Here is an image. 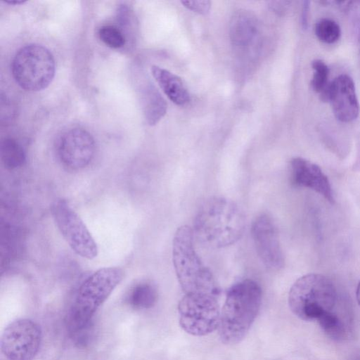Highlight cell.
Returning <instances> with one entry per match:
<instances>
[{
  "instance_id": "obj_16",
  "label": "cell",
  "mask_w": 360,
  "mask_h": 360,
  "mask_svg": "<svg viewBox=\"0 0 360 360\" xmlns=\"http://www.w3.org/2000/svg\"><path fill=\"white\" fill-rule=\"evenodd\" d=\"M144 114L147 122L154 125L165 115L167 103L159 92L154 88L147 89L143 100Z\"/></svg>"
},
{
  "instance_id": "obj_6",
  "label": "cell",
  "mask_w": 360,
  "mask_h": 360,
  "mask_svg": "<svg viewBox=\"0 0 360 360\" xmlns=\"http://www.w3.org/2000/svg\"><path fill=\"white\" fill-rule=\"evenodd\" d=\"M55 60L51 52L39 44L21 48L12 62V74L23 89L37 91L46 89L55 75Z\"/></svg>"
},
{
  "instance_id": "obj_4",
  "label": "cell",
  "mask_w": 360,
  "mask_h": 360,
  "mask_svg": "<svg viewBox=\"0 0 360 360\" xmlns=\"http://www.w3.org/2000/svg\"><path fill=\"white\" fill-rule=\"evenodd\" d=\"M124 278L119 267L101 268L80 285L68 316L70 333L78 337L86 333L98 308L106 300Z\"/></svg>"
},
{
  "instance_id": "obj_19",
  "label": "cell",
  "mask_w": 360,
  "mask_h": 360,
  "mask_svg": "<svg viewBox=\"0 0 360 360\" xmlns=\"http://www.w3.org/2000/svg\"><path fill=\"white\" fill-rule=\"evenodd\" d=\"M317 321L323 331L331 339L341 340L345 338L347 331L343 321L335 311L323 314Z\"/></svg>"
},
{
  "instance_id": "obj_26",
  "label": "cell",
  "mask_w": 360,
  "mask_h": 360,
  "mask_svg": "<svg viewBox=\"0 0 360 360\" xmlns=\"http://www.w3.org/2000/svg\"><path fill=\"white\" fill-rule=\"evenodd\" d=\"M6 2L8 4H23L25 2V1L14 0V1H6Z\"/></svg>"
},
{
  "instance_id": "obj_1",
  "label": "cell",
  "mask_w": 360,
  "mask_h": 360,
  "mask_svg": "<svg viewBox=\"0 0 360 360\" xmlns=\"http://www.w3.org/2000/svg\"><path fill=\"white\" fill-rule=\"evenodd\" d=\"M245 227V216L238 205L228 198L214 196L199 208L193 231L204 245L222 248L240 240Z\"/></svg>"
},
{
  "instance_id": "obj_22",
  "label": "cell",
  "mask_w": 360,
  "mask_h": 360,
  "mask_svg": "<svg viewBox=\"0 0 360 360\" xmlns=\"http://www.w3.org/2000/svg\"><path fill=\"white\" fill-rule=\"evenodd\" d=\"M98 36L108 46L113 49L122 47L125 42L122 32L113 25H105L100 28Z\"/></svg>"
},
{
  "instance_id": "obj_11",
  "label": "cell",
  "mask_w": 360,
  "mask_h": 360,
  "mask_svg": "<svg viewBox=\"0 0 360 360\" xmlns=\"http://www.w3.org/2000/svg\"><path fill=\"white\" fill-rule=\"evenodd\" d=\"M251 234L256 252L262 263L272 270H279L285 263L278 231L272 219L265 214L256 217Z\"/></svg>"
},
{
  "instance_id": "obj_5",
  "label": "cell",
  "mask_w": 360,
  "mask_h": 360,
  "mask_svg": "<svg viewBox=\"0 0 360 360\" xmlns=\"http://www.w3.org/2000/svg\"><path fill=\"white\" fill-rule=\"evenodd\" d=\"M338 294L331 279L320 274H308L291 286L288 304L292 312L303 321L317 320L334 311Z\"/></svg>"
},
{
  "instance_id": "obj_24",
  "label": "cell",
  "mask_w": 360,
  "mask_h": 360,
  "mask_svg": "<svg viewBox=\"0 0 360 360\" xmlns=\"http://www.w3.org/2000/svg\"><path fill=\"white\" fill-rule=\"evenodd\" d=\"M308 2L307 1H305L304 2V6H303V11H302V25H303V27H305L306 25H307V10H308V5H307Z\"/></svg>"
},
{
  "instance_id": "obj_14",
  "label": "cell",
  "mask_w": 360,
  "mask_h": 360,
  "mask_svg": "<svg viewBox=\"0 0 360 360\" xmlns=\"http://www.w3.org/2000/svg\"><path fill=\"white\" fill-rule=\"evenodd\" d=\"M151 72L160 89L173 103L184 105L190 101L188 91L177 75L156 65L152 67Z\"/></svg>"
},
{
  "instance_id": "obj_3",
  "label": "cell",
  "mask_w": 360,
  "mask_h": 360,
  "mask_svg": "<svg viewBox=\"0 0 360 360\" xmlns=\"http://www.w3.org/2000/svg\"><path fill=\"white\" fill-rule=\"evenodd\" d=\"M193 229L184 225L174 236L172 259L179 283L184 294L219 296V288L210 271L201 261L193 244Z\"/></svg>"
},
{
  "instance_id": "obj_20",
  "label": "cell",
  "mask_w": 360,
  "mask_h": 360,
  "mask_svg": "<svg viewBox=\"0 0 360 360\" xmlns=\"http://www.w3.org/2000/svg\"><path fill=\"white\" fill-rule=\"evenodd\" d=\"M314 32L317 38L326 44L336 42L341 34L339 25L330 18H321L314 26Z\"/></svg>"
},
{
  "instance_id": "obj_15",
  "label": "cell",
  "mask_w": 360,
  "mask_h": 360,
  "mask_svg": "<svg viewBox=\"0 0 360 360\" xmlns=\"http://www.w3.org/2000/svg\"><path fill=\"white\" fill-rule=\"evenodd\" d=\"M257 34L256 19L250 13L239 11L232 17L230 26L231 40L237 49L250 47Z\"/></svg>"
},
{
  "instance_id": "obj_27",
  "label": "cell",
  "mask_w": 360,
  "mask_h": 360,
  "mask_svg": "<svg viewBox=\"0 0 360 360\" xmlns=\"http://www.w3.org/2000/svg\"><path fill=\"white\" fill-rule=\"evenodd\" d=\"M359 34L360 37V13H359Z\"/></svg>"
},
{
  "instance_id": "obj_12",
  "label": "cell",
  "mask_w": 360,
  "mask_h": 360,
  "mask_svg": "<svg viewBox=\"0 0 360 360\" xmlns=\"http://www.w3.org/2000/svg\"><path fill=\"white\" fill-rule=\"evenodd\" d=\"M323 101L330 103L335 117L343 122L355 120L359 113V104L352 79L340 75L330 82L319 94Z\"/></svg>"
},
{
  "instance_id": "obj_23",
  "label": "cell",
  "mask_w": 360,
  "mask_h": 360,
  "mask_svg": "<svg viewBox=\"0 0 360 360\" xmlns=\"http://www.w3.org/2000/svg\"><path fill=\"white\" fill-rule=\"evenodd\" d=\"M181 4L188 9L200 14H207L210 9L209 1H181Z\"/></svg>"
},
{
  "instance_id": "obj_8",
  "label": "cell",
  "mask_w": 360,
  "mask_h": 360,
  "mask_svg": "<svg viewBox=\"0 0 360 360\" xmlns=\"http://www.w3.org/2000/svg\"><path fill=\"white\" fill-rule=\"evenodd\" d=\"M51 214L63 238L77 255L87 259L98 255V248L90 231L65 200H56Z\"/></svg>"
},
{
  "instance_id": "obj_21",
  "label": "cell",
  "mask_w": 360,
  "mask_h": 360,
  "mask_svg": "<svg viewBox=\"0 0 360 360\" xmlns=\"http://www.w3.org/2000/svg\"><path fill=\"white\" fill-rule=\"evenodd\" d=\"M313 76L311 86L314 91L320 94L330 82L328 81L329 69L321 60H314L311 63Z\"/></svg>"
},
{
  "instance_id": "obj_2",
  "label": "cell",
  "mask_w": 360,
  "mask_h": 360,
  "mask_svg": "<svg viewBox=\"0 0 360 360\" xmlns=\"http://www.w3.org/2000/svg\"><path fill=\"white\" fill-rule=\"evenodd\" d=\"M261 302V288L253 280H242L229 289L218 326L219 338L224 343L236 344L245 338L259 311Z\"/></svg>"
},
{
  "instance_id": "obj_9",
  "label": "cell",
  "mask_w": 360,
  "mask_h": 360,
  "mask_svg": "<svg viewBox=\"0 0 360 360\" xmlns=\"http://www.w3.org/2000/svg\"><path fill=\"white\" fill-rule=\"evenodd\" d=\"M39 326L30 319H20L8 324L1 338V349L9 360H32L41 342Z\"/></svg>"
},
{
  "instance_id": "obj_18",
  "label": "cell",
  "mask_w": 360,
  "mask_h": 360,
  "mask_svg": "<svg viewBox=\"0 0 360 360\" xmlns=\"http://www.w3.org/2000/svg\"><path fill=\"white\" fill-rule=\"evenodd\" d=\"M158 300L155 286L149 283L136 285L129 296L130 304L136 309H145L153 307Z\"/></svg>"
},
{
  "instance_id": "obj_17",
  "label": "cell",
  "mask_w": 360,
  "mask_h": 360,
  "mask_svg": "<svg viewBox=\"0 0 360 360\" xmlns=\"http://www.w3.org/2000/svg\"><path fill=\"white\" fill-rule=\"evenodd\" d=\"M1 158L4 167L8 169H15L22 167L26 160L22 147L15 140L8 138L1 144Z\"/></svg>"
},
{
  "instance_id": "obj_7",
  "label": "cell",
  "mask_w": 360,
  "mask_h": 360,
  "mask_svg": "<svg viewBox=\"0 0 360 360\" xmlns=\"http://www.w3.org/2000/svg\"><path fill=\"white\" fill-rule=\"evenodd\" d=\"M178 311L181 327L192 335H206L218 328L221 314L218 296L184 294Z\"/></svg>"
},
{
  "instance_id": "obj_13",
  "label": "cell",
  "mask_w": 360,
  "mask_h": 360,
  "mask_svg": "<svg viewBox=\"0 0 360 360\" xmlns=\"http://www.w3.org/2000/svg\"><path fill=\"white\" fill-rule=\"evenodd\" d=\"M290 167L293 184L310 188L323 195L330 203L334 202L330 181L319 166L304 158L297 157L291 160Z\"/></svg>"
},
{
  "instance_id": "obj_10",
  "label": "cell",
  "mask_w": 360,
  "mask_h": 360,
  "mask_svg": "<svg viewBox=\"0 0 360 360\" xmlns=\"http://www.w3.org/2000/svg\"><path fill=\"white\" fill-rule=\"evenodd\" d=\"M56 150L63 165L72 170H79L86 167L92 160L95 143L89 132L74 128L65 131L58 138Z\"/></svg>"
},
{
  "instance_id": "obj_25",
  "label": "cell",
  "mask_w": 360,
  "mask_h": 360,
  "mask_svg": "<svg viewBox=\"0 0 360 360\" xmlns=\"http://www.w3.org/2000/svg\"><path fill=\"white\" fill-rule=\"evenodd\" d=\"M356 297L359 305L360 306V281L357 285L356 292Z\"/></svg>"
}]
</instances>
